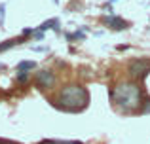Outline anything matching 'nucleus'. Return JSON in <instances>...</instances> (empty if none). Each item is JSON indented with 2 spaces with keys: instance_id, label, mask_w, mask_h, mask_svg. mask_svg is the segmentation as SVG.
<instances>
[{
  "instance_id": "nucleus-1",
  "label": "nucleus",
  "mask_w": 150,
  "mask_h": 144,
  "mask_svg": "<svg viewBox=\"0 0 150 144\" xmlns=\"http://www.w3.org/2000/svg\"><path fill=\"white\" fill-rule=\"evenodd\" d=\"M110 97L116 103V106L124 112H135L141 110V89L133 81H122L110 91Z\"/></svg>"
},
{
  "instance_id": "nucleus-2",
  "label": "nucleus",
  "mask_w": 150,
  "mask_h": 144,
  "mask_svg": "<svg viewBox=\"0 0 150 144\" xmlns=\"http://www.w3.org/2000/svg\"><path fill=\"white\" fill-rule=\"evenodd\" d=\"M55 103H57L59 108H63V110H67V112H80L88 106L89 93H88V89L82 87V85H76V84L67 85V87H63L61 91H59Z\"/></svg>"
},
{
  "instance_id": "nucleus-3",
  "label": "nucleus",
  "mask_w": 150,
  "mask_h": 144,
  "mask_svg": "<svg viewBox=\"0 0 150 144\" xmlns=\"http://www.w3.org/2000/svg\"><path fill=\"white\" fill-rule=\"evenodd\" d=\"M127 70H129V74H131V78L143 80V78L150 72V61L148 59H133L131 63H129Z\"/></svg>"
},
{
  "instance_id": "nucleus-4",
  "label": "nucleus",
  "mask_w": 150,
  "mask_h": 144,
  "mask_svg": "<svg viewBox=\"0 0 150 144\" xmlns=\"http://www.w3.org/2000/svg\"><path fill=\"white\" fill-rule=\"evenodd\" d=\"M34 84L38 85L40 89H51L55 85V74L51 70H38L34 74Z\"/></svg>"
},
{
  "instance_id": "nucleus-5",
  "label": "nucleus",
  "mask_w": 150,
  "mask_h": 144,
  "mask_svg": "<svg viewBox=\"0 0 150 144\" xmlns=\"http://www.w3.org/2000/svg\"><path fill=\"white\" fill-rule=\"evenodd\" d=\"M106 23H108V27H112L114 30H122V29H127V23H125L124 19L116 17V15H110V17H106Z\"/></svg>"
},
{
  "instance_id": "nucleus-6",
  "label": "nucleus",
  "mask_w": 150,
  "mask_h": 144,
  "mask_svg": "<svg viewBox=\"0 0 150 144\" xmlns=\"http://www.w3.org/2000/svg\"><path fill=\"white\" fill-rule=\"evenodd\" d=\"M34 68H36L34 61H21V63H17V72H29V70H34Z\"/></svg>"
},
{
  "instance_id": "nucleus-7",
  "label": "nucleus",
  "mask_w": 150,
  "mask_h": 144,
  "mask_svg": "<svg viewBox=\"0 0 150 144\" xmlns=\"http://www.w3.org/2000/svg\"><path fill=\"white\" fill-rule=\"evenodd\" d=\"M48 29L59 30V21H57V19H50V21H46V23H42V25H40V30H42V32H44V30H48Z\"/></svg>"
},
{
  "instance_id": "nucleus-8",
  "label": "nucleus",
  "mask_w": 150,
  "mask_h": 144,
  "mask_svg": "<svg viewBox=\"0 0 150 144\" xmlns=\"http://www.w3.org/2000/svg\"><path fill=\"white\" fill-rule=\"evenodd\" d=\"M21 42H23V38H15V40H8V42H4V44H0V51H6V49L13 48L15 44H21Z\"/></svg>"
},
{
  "instance_id": "nucleus-9",
  "label": "nucleus",
  "mask_w": 150,
  "mask_h": 144,
  "mask_svg": "<svg viewBox=\"0 0 150 144\" xmlns=\"http://www.w3.org/2000/svg\"><path fill=\"white\" fill-rule=\"evenodd\" d=\"M141 114H150V99H146L143 104H141Z\"/></svg>"
},
{
  "instance_id": "nucleus-10",
  "label": "nucleus",
  "mask_w": 150,
  "mask_h": 144,
  "mask_svg": "<svg viewBox=\"0 0 150 144\" xmlns=\"http://www.w3.org/2000/svg\"><path fill=\"white\" fill-rule=\"evenodd\" d=\"M29 80V72H17V81L19 84H25Z\"/></svg>"
},
{
  "instance_id": "nucleus-11",
  "label": "nucleus",
  "mask_w": 150,
  "mask_h": 144,
  "mask_svg": "<svg viewBox=\"0 0 150 144\" xmlns=\"http://www.w3.org/2000/svg\"><path fill=\"white\" fill-rule=\"evenodd\" d=\"M4 19H6V6L0 4V25H4Z\"/></svg>"
},
{
  "instance_id": "nucleus-12",
  "label": "nucleus",
  "mask_w": 150,
  "mask_h": 144,
  "mask_svg": "<svg viewBox=\"0 0 150 144\" xmlns=\"http://www.w3.org/2000/svg\"><path fill=\"white\" fill-rule=\"evenodd\" d=\"M48 144H82V142H76V140H50Z\"/></svg>"
}]
</instances>
